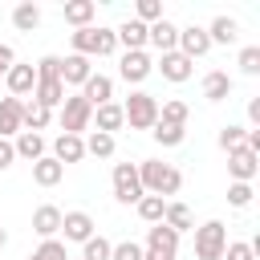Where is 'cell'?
<instances>
[{"label":"cell","instance_id":"1","mask_svg":"<svg viewBox=\"0 0 260 260\" xmlns=\"http://www.w3.org/2000/svg\"><path fill=\"white\" fill-rule=\"evenodd\" d=\"M138 183H142L146 195L167 199V195H179L183 175H179V167H171V162H162V158H146V162H138Z\"/></svg>","mask_w":260,"mask_h":260},{"label":"cell","instance_id":"2","mask_svg":"<svg viewBox=\"0 0 260 260\" xmlns=\"http://www.w3.org/2000/svg\"><path fill=\"white\" fill-rule=\"evenodd\" d=\"M73 53H81V57H110L114 49H118V41H114V28H73Z\"/></svg>","mask_w":260,"mask_h":260},{"label":"cell","instance_id":"3","mask_svg":"<svg viewBox=\"0 0 260 260\" xmlns=\"http://www.w3.org/2000/svg\"><path fill=\"white\" fill-rule=\"evenodd\" d=\"M122 118L130 122V130H150V126L158 122V102H154L150 93L134 89V93L122 102Z\"/></svg>","mask_w":260,"mask_h":260},{"label":"cell","instance_id":"4","mask_svg":"<svg viewBox=\"0 0 260 260\" xmlns=\"http://www.w3.org/2000/svg\"><path fill=\"white\" fill-rule=\"evenodd\" d=\"M228 248V228L219 219H207L203 228H195V256L199 260H223Z\"/></svg>","mask_w":260,"mask_h":260},{"label":"cell","instance_id":"5","mask_svg":"<svg viewBox=\"0 0 260 260\" xmlns=\"http://www.w3.org/2000/svg\"><path fill=\"white\" fill-rule=\"evenodd\" d=\"M89 122H93V106L81 93H65V102H61V134H81V130H89Z\"/></svg>","mask_w":260,"mask_h":260},{"label":"cell","instance_id":"6","mask_svg":"<svg viewBox=\"0 0 260 260\" xmlns=\"http://www.w3.org/2000/svg\"><path fill=\"white\" fill-rule=\"evenodd\" d=\"M179 256V236L167 228V223H154L146 232V244H142V260H175Z\"/></svg>","mask_w":260,"mask_h":260},{"label":"cell","instance_id":"7","mask_svg":"<svg viewBox=\"0 0 260 260\" xmlns=\"http://www.w3.org/2000/svg\"><path fill=\"white\" fill-rule=\"evenodd\" d=\"M146 191H142V183H138V167L134 162H118L114 167V199L118 203H138Z\"/></svg>","mask_w":260,"mask_h":260},{"label":"cell","instance_id":"8","mask_svg":"<svg viewBox=\"0 0 260 260\" xmlns=\"http://www.w3.org/2000/svg\"><path fill=\"white\" fill-rule=\"evenodd\" d=\"M256 171H260V154H256V150L240 146V150H232V154H228V175H232L236 183H252V179H256Z\"/></svg>","mask_w":260,"mask_h":260},{"label":"cell","instance_id":"9","mask_svg":"<svg viewBox=\"0 0 260 260\" xmlns=\"http://www.w3.org/2000/svg\"><path fill=\"white\" fill-rule=\"evenodd\" d=\"M24 130V102L20 98H0V138H16Z\"/></svg>","mask_w":260,"mask_h":260},{"label":"cell","instance_id":"10","mask_svg":"<svg viewBox=\"0 0 260 260\" xmlns=\"http://www.w3.org/2000/svg\"><path fill=\"white\" fill-rule=\"evenodd\" d=\"M146 45H154L158 53H175V49H179V28L162 16V20L146 24Z\"/></svg>","mask_w":260,"mask_h":260},{"label":"cell","instance_id":"11","mask_svg":"<svg viewBox=\"0 0 260 260\" xmlns=\"http://www.w3.org/2000/svg\"><path fill=\"white\" fill-rule=\"evenodd\" d=\"M207 49H211V41H207V28H199V24H187V28H179V53H183L187 61L203 57Z\"/></svg>","mask_w":260,"mask_h":260},{"label":"cell","instance_id":"12","mask_svg":"<svg viewBox=\"0 0 260 260\" xmlns=\"http://www.w3.org/2000/svg\"><path fill=\"white\" fill-rule=\"evenodd\" d=\"M158 73H162L167 81L183 85V81H187V77L195 73V61H187V57H183V53L175 49V53H162V57H158Z\"/></svg>","mask_w":260,"mask_h":260},{"label":"cell","instance_id":"13","mask_svg":"<svg viewBox=\"0 0 260 260\" xmlns=\"http://www.w3.org/2000/svg\"><path fill=\"white\" fill-rule=\"evenodd\" d=\"M93 77V65H89V57H81V53H69V57H61V85H85Z\"/></svg>","mask_w":260,"mask_h":260},{"label":"cell","instance_id":"14","mask_svg":"<svg viewBox=\"0 0 260 260\" xmlns=\"http://www.w3.org/2000/svg\"><path fill=\"white\" fill-rule=\"evenodd\" d=\"M61 232H65V240L85 244L93 236V215L89 211H61Z\"/></svg>","mask_w":260,"mask_h":260},{"label":"cell","instance_id":"15","mask_svg":"<svg viewBox=\"0 0 260 260\" xmlns=\"http://www.w3.org/2000/svg\"><path fill=\"white\" fill-rule=\"evenodd\" d=\"M4 85H8V98H24L37 89V69L32 65H12L4 73Z\"/></svg>","mask_w":260,"mask_h":260},{"label":"cell","instance_id":"16","mask_svg":"<svg viewBox=\"0 0 260 260\" xmlns=\"http://www.w3.org/2000/svg\"><path fill=\"white\" fill-rule=\"evenodd\" d=\"M32 232H37L41 240H57V232H61V207L41 203V207L32 211Z\"/></svg>","mask_w":260,"mask_h":260},{"label":"cell","instance_id":"17","mask_svg":"<svg viewBox=\"0 0 260 260\" xmlns=\"http://www.w3.org/2000/svg\"><path fill=\"white\" fill-rule=\"evenodd\" d=\"M150 57L146 53H122V65H118V73H122V81H130V85H138V81H146L150 77Z\"/></svg>","mask_w":260,"mask_h":260},{"label":"cell","instance_id":"18","mask_svg":"<svg viewBox=\"0 0 260 260\" xmlns=\"http://www.w3.org/2000/svg\"><path fill=\"white\" fill-rule=\"evenodd\" d=\"M81 98L98 110V106H106V102H114V77H106V73H93L85 85H81Z\"/></svg>","mask_w":260,"mask_h":260},{"label":"cell","instance_id":"19","mask_svg":"<svg viewBox=\"0 0 260 260\" xmlns=\"http://www.w3.org/2000/svg\"><path fill=\"white\" fill-rule=\"evenodd\" d=\"M53 158H57L61 167H65V162H81V158H85V138H81V134H57Z\"/></svg>","mask_w":260,"mask_h":260},{"label":"cell","instance_id":"20","mask_svg":"<svg viewBox=\"0 0 260 260\" xmlns=\"http://www.w3.org/2000/svg\"><path fill=\"white\" fill-rule=\"evenodd\" d=\"M114 41H118L126 53H142V45H146V24H142V20L118 24V28H114Z\"/></svg>","mask_w":260,"mask_h":260},{"label":"cell","instance_id":"21","mask_svg":"<svg viewBox=\"0 0 260 260\" xmlns=\"http://www.w3.org/2000/svg\"><path fill=\"white\" fill-rule=\"evenodd\" d=\"M12 150H16V158L37 162V158H45V138H41V134H32V130H20V134L12 138Z\"/></svg>","mask_w":260,"mask_h":260},{"label":"cell","instance_id":"22","mask_svg":"<svg viewBox=\"0 0 260 260\" xmlns=\"http://www.w3.org/2000/svg\"><path fill=\"white\" fill-rule=\"evenodd\" d=\"M65 20L73 24V28H89V20L98 16V4L93 0H65Z\"/></svg>","mask_w":260,"mask_h":260},{"label":"cell","instance_id":"23","mask_svg":"<svg viewBox=\"0 0 260 260\" xmlns=\"http://www.w3.org/2000/svg\"><path fill=\"white\" fill-rule=\"evenodd\" d=\"M32 179H37L41 187H57V183L65 179V167H61L53 154H45V158H37V162H32Z\"/></svg>","mask_w":260,"mask_h":260},{"label":"cell","instance_id":"24","mask_svg":"<svg viewBox=\"0 0 260 260\" xmlns=\"http://www.w3.org/2000/svg\"><path fill=\"white\" fill-rule=\"evenodd\" d=\"M236 37H240V24H236L232 16H215V20L207 24V41H211V45H236Z\"/></svg>","mask_w":260,"mask_h":260},{"label":"cell","instance_id":"25","mask_svg":"<svg viewBox=\"0 0 260 260\" xmlns=\"http://www.w3.org/2000/svg\"><path fill=\"white\" fill-rule=\"evenodd\" d=\"M93 122H98V130H102V134H114V130H122V126H126V118H122V106H118V102L98 106V110H93Z\"/></svg>","mask_w":260,"mask_h":260},{"label":"cell","instance_id":"26","mask_svg":"<svg viewBox=\"0 0 260 260\" xmlns=\"http://www.w3.org/2000/svg\"><path fill=\"white\" fill-rule=\"evenodd\" d=\"M162 223H167V228H171L175 236H179V232H191V228H195V219H191V207H187V203H171V199H167Z\"/></svg>","mask_w":260,"mask_h":260},{"label":"cell","instance_id":"27","mask_svg":"<svg viewBox=\"0 0 260 260\" xmlns=\"http://www.w3.org/2000/svg\"><path fill=\"white\" fill-rule=\"evenodd\" d=\"M228 93H232V77H228L223 69H211V73L203 77V98H207V102H223Z\"/></svg>","mask_w":260,"mask_h":260},{"label":"cell","instance_id":"28","mask_svg":"<svg viewBox=\"0 0 260 260\" xmlns=\"http://www.w3.org/2000/svg\"><path fill=\"white\" fill-rule=\"evenodd\" d=\"M32 102H37V106H45V110H53V106H61V102H65V85H61V81H37Z\"/></svg>","mask_w":260,"mask_h":260},{"label":"cell","instance_id":"29","mask_svg":"<svg viewBox=\"0 0 260 260\" xmlns=\"http://www.w3.org/2000/svg\"><path fill=\"white\" fill-rule=\"evenodd\" d=\"M12 24H16L20 32H32V28L41 24V8H37L32 0H20V4L12 8Z\"/></svg>","mask_w":260,"mask_h":260},{"label":"cell","instance_id":"30","mask_svg":"<svg viewBox=\"0 0 260 260\" xmlns=\"http://www.w3.org/2000/svg\"><path fill=\"white\" fill-rule=\"evenodd\" d=\"M187 102H179V98H171V102H162L158 106V122H167V126H187Z\"/></svg>","mask_w":260,"mask_h":260},{"label":"cell","instance_id":"31","mask_svg":"<svg viewBox=\"0 0 260 260\" xmlns=\"http://www.w3.org/2000/svg\"><path fill=\"white\" fill-rule=\"evenodd\" d=\"M150 134H154V142H158V146H179V142L187 138V126H167V122H154V126H150Z\"/></svg>","mask_w":260,"mask_h":260},{"label":"cell","instance_id":"32","mask_svg":"<svg viewBox=\"0 0 260 260\" xmlns=\"http://www.w3.org/2000/svg\"><path fill=\"white\" fill-rule=\"evenodd\" d=\"M138 215L146 219V223H162V211H167V199H158V195H142L138 203Z\"/></svg>","mask_w":260,"mask_h":260},{"label":"cell","instance_id":"33","mask_svg":"<svg viewBox=\"0 0 260 260\" xmlns=\"http://www.w3.org/2000/svg\"><path fill=\"white\" fill-rule=\"evenodd\" d=\"M49 118H53V110H45V106H37V102H24V130H45L49 126Z\"/></svg>","mask_w":260,"mask_h":260},{"label":"cell","instance_id":"34","mask_svg":"<svg viewBox=\"0 0 260 260\" xmlns=\"http://www.w3.org/2000/svg\"><path fill=\"white\" fill-rule=\"evenodd\" d=\"M85 154H93V158H110V154H114V134L93 130V134L85 138Z\"/></svg>","mask_w":260,"mask_h":260},{"label":"cell","instance_id":"35","mask_svg":"<svg viewBox=\"0 0 260 260\" xmlns=\"http://www.w3.org/2000/svg\"><path fill=\"white\" fill-rule=\"evenodd\" d=\"M244 138H248V126H223V130H219V150L232 154V150L244 146Z\"/></svg>","mask_w":260,"mask_h":260},{"label":"cell","instance_id":"36","mask_svg":"<svg viewBox=\"0 0 260 260\" xmlns=\"http://www.w3.org/2000/svg\"><path fill=\"white\" fill-rule=\"evenodd\" d=\"M110 248H114V244H110L106 236H89V240H85L81 260H110Z\"/></svg>","mask_w":260,"mask_h":260},{"label":"cell","instance_id":"37","mask_svg":"<svg viewBox=\"0 0 260 260\" xmlns=\"http://www.w3.org/2000/svg\"><path fill=\"white\" fill-rule=\"evenodd\" d=\"M37 81H61V57H41L37 61Z\"/></svg>","mask_w":260,"mask_h":260},{"label":"cell","instance_id":"38","mask_svg":"<svg viewBox=\"0 0 260 260\" xmlns=\"http://www.w3.org/2000/svg\"><path fill=\"white\" fill-rule=\"evenodd\" d=\"M28 260H69V256H65V244L61 240H41V248Z\"/></svg>","mask_w":260,"mask_h":260},{"label":"cell","instance_id":"39","mask_svg":"<svg viewBox=\"0 0 260 260\" xmlns=\"http://www.w3.org/2000/svg\"><path fill=\"white\" fill-rule=\"evenodd\" d=\"M240 73H248V77H256V73H260V45L240 49Z\"/></svg>","mask_w":260,"mask_h":260},{"label":"cell","instance_id":"40","mask_svg":"<svg viewBox=\"0 0 260 260\" xmlns=\"http://www.w3.org/2000/svg\"><path fill=\"white\" fill-rule=\"evenodd\" d=\"M134 12H138V20H142V24L162 20V4H158V0H138V4H134Z\"/></svg>","mask_w":260,"mask_h":260},{"label":"cell","instance_id":"41","mask_svg":"<svg viewBox=\"0 0 260 260\" xmlns=\"http://www.w3.org/2000/svg\"><path fill=\"white\" fill-rule=\"evenodd\" d=\"M110 260H142V244L122 240V244H114V248H110Z\"/></svg>","mask_w":260,"mask_h":260},{"label":"cell","instance_id":"42","mask_svg":"<svg viewBox=\"0 0 260 260\" xmlns=\"http://www.w3.org/2000/svg\"><path fill=\"white\" fill-rule=\"evenodd\" d=\"M223 260H256V248H252V244H244V240H228Z\"/></svg>","mask_w":260,"mask_h":260},{"label":"cell","instance_id":"43","mask_svg":"<svg viewBox=\"0 0 260 260\" xmlns=\"http://www.w3.org/2000/svg\"><path fill=\"white\" fill-rule=\"evenodd\" d=\"M228 203L232 207H248L252 203V183H232L228 187Z\"/></svg>","mask_w":260,"mask_h":260},{"label":"cell","instance_id":"44","mask_svg":"<svg viewBox=\"0 0 260 260\" xmlns=\"http://www.w3.org/2000/svg\"><path fill=\"white\" fill-rule=\"evenodd\" d=\"M16 162V150H12V142L8 138H0V171H8Z\"/></svg>","mask_w":260,"mask_h":260},{"label":"cell","instance_id":"45","mask_svg":"<svg viewBox=\"0 0 260 260\" xmlns=\"http://www.w3.org/2000/svg\"><path fill=\"white\" fill-rule=\"evenodd\" d=\"M12 65H16V53H12V45H0V77H4Z\"/></svg>","mask_w":260,"mask_h":260},{"label":"cell","instance_id":"46","mask_svg":"<svg viewBox=\"0 0 260 260\" xmlns=\"http://www.w3.org/2000/svg\"><path fill=\"white\" fill-rule=\"evenodd\" d=\"M248 118H252V122H260V98H252V102H248Z\"/></svg>","mask_w":260,"mask_h":260},{"label":"cell","instance_id":"47","mask_svg":"<svg viewBox=\"0 0 260 260\" xmlns=\"http://www.w3.org/2000/svg\"><path fill=\"white\" fill-rule=\"evenodd\" d=\"M4 244H8V232H4V228H0V248H4Z\"/></svg>","mask_w":260,"mask_h":260}]
</instances>
